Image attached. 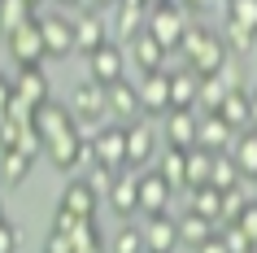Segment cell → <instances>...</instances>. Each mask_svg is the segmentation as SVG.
Returning <instances> with one entry per match:
<instances>
[{
    "label": "cell",
    "mask_w": 257,
    "mask_h": 253,
    "mask_svg": "<svg viewBox=\"0 0 257 253\" xmlns=\"http://www.w3.org/2000/svg\"><path fill=\"white\" fill-rule=\"evenodd\" d=\"M227 57H231V48H227V40L222 35H205V44L196 48V57L188 61V70H196L201 79H214V74H222V66H227Z\"/></svg>",
    "instance_id": "cell-16"
},
{
    "label": "cell",
    "mask_w": 257,
    "mask_h": 253,
    "mask_svg": "<svg viewBox=\"0 0 257 253\" xmlns=\"http://www.w3.org/2000/svg\"><path fill=\"white\" fill-rule=\"evenodd\" d=\"M222 9H227L231 22H240V27L257 31V0H222Z\"/></svg>",
    "instance_id": "cell-36"
},
{
    "label": "cell",
    "mask_w": 257,
    "mask_h": 253,
    "mask_svg": "<svg viewBox=\"0 0 257 253\" xmlns=\"http://www.w3.org/2000/svg\"><path fill=\"white\" fill-rule=\"evenodd\" d=\"M40 27H44V44H48V57H70L79 53L74 48V14H40Z\"/></svg>",
    "instance_id": "cell-10"
},
{
    "label": "cell",
    "mask_w": 257,
    "mask_h": 253,
    "mask_svg": "<svg viewBox=\"0 0 257 253\" xmlns=\"http://www.w3.org/2000/svg\"><path fill=\"white\" fill-rule=\"evenodd\" d=\"M240 227H244V231H248V240H253V244H257V201H248V210H244Z\"/></svg>",
    "instance_id": "cell-44"
},
{
    "label": "cell",
    "mask_w": 257,
    "mask_h": 253,
    "mask_svg": "<svg viewBox=\"0 0 257 253\" xmlns=\"http://www.w3.org/2000/svg\"><path fill=\"white\" fill-rule=\"evenodd\" d=\"M14 88H18V96H22L27 105H35V109H40L44 101H53V96H48V74H44L40 66H18Z\"/></svg>",
    "instance_id": "cell-21"
},
{
    "label": "cell",
    "mask_w": 257,
    "mask_h": 253,
    "mask_svg": "<svg viewBox=\"0 0 257 253\" xmlns=\"http://www.w3.org/2000/svg\"><path fill=\"white\" fill-rule=\"evenodd\" d=\"M253 253H257V249H253Z\"/></svg>",
    "instance_id": "cell-54"
},
{
    "label": "cell",
    "mask_w": 257,
    "mask_h": 253,
    "mask_svg": "<svg viewBox=\"0 0 257 253\" xmlns=\"http://www.w3.org/2000/svg\"><path fill=\"white\" fill-rule=\"evenodd\" d=\"M196 127H201V109H170L162 114V144L166 148H196Z\"/></svg>",
    "instance_id": "cell-5"
},
{
    "label": "cell",
    "mask_w": 257,
    "mask_h": 253,
    "mask_svg": "<svg viewBox=\"0 0 257 253\" xmlns=\"http://www.w3.org/2000/svg\"><path fill=\"white\" fill-rule=\"evenodd\" d=\"M0 223H5V201H0Z\"/></svg>",
    "instance_id": "cell-50"
},
{
    "label": "cell",
    "mask_w": 257,
    "mask_h": 253,
    "mask_svg": "<svg viewBox=\"0 0 257 253\" xmlns=\"http://www.w3.org/2000/svg\"><path fill=\"white\" fill-rule=\"evenodd\" d=\"M244 210H248V184L231 188V192H222V223H240ZM218 223V227H222Z\"/></svg>",
    "instance_id": "cell-34"
},
{
    "label": "cell",
    "mask_w": 257,
    "mask_h": 253,
    "mask_svg": "<svg viewBox=\"0 0 257 253\" xmlns=\"http://www.w3.org/2000/svg\"><path fill=\"white\" fill-rule=\"evenodd\" d=\"M87 5H92V9H100V14H109V9H118L122 0H87Z\"/></svg>",
    "instance_id": "cell-46"
},
{
    "label": "cell",
    "mask_w": 257,
    "mask_h": 253,
    "mask_svg": "<svg viewBox=\"0 0 257 253\" xmlns=\"http://www.w3.org/2000/svg\"><path fill=\"white\" fill-rule=\"evenodd\" d=\"M40 14L31 0H0V31L9 35V31H18L22 22H31V18Z\"/></svg>",
    "instance_id": "cell-29"
},
{
    "label": "cell",
    "mask_w": 257,
    "mask_h": 253,
    "mask_svg": "<svg viewBox=\"0 0 257 253\" xmlns=\"http://www.w3.org/2000/svg\"><path fill=\"white\" fill-rule=\"evenodd\" d=\"M153 5H166V0H153Z\"/></svg>",
    "instance_id": "cell-52"
},
{
    "label": "cell",
    "mask_w": 257,
    "mask_h": 253,
    "mask_svg": "<svg viewBox=\"0 0 257 253\" xmlns=\"http://www.w3.org/2000/svg\"><path fill=\"white\" fill-rule=\"evenodd\" d=\"M144 31H149V9H140V5H118L113 9V40L118 44H131Z\"/></svg>",
    "instance_id": "cell-20"
},
{
    "label": "cell",
    "mask_w": 257,
    "mask_h": 253,
    "mask_svg": "<svg viewBox=\"0 0 257 253\" xmlns=\"http://www.w3.org/2000/svg\"><path fill=\"white\" fill-rule=\"evenodd\" d=\"M35 122V118H31ZM22 131H27V122L18 118H0V153H9V148H22Z\"/></svg>",
    "instance_id": "cell-38"
},
{
    "label": "cell",
    "mask_w": 257,
    "mask_h": 253,
    "mask_svg": "<svg viewBox=\"0 0 257 253\" xmlns=\"http://www.w3.org/2000/svg\"><path fill=\"white\" fill-rule=\"evenodd\" d=\"M231 157H235L240 175L253 184V179H257V127H248V131L235 135V144H231Z\"/></svg>",
    "instance_id": "cell-24"
},
{
    "label": "cell",
    "mask_w": 257,
    "mask_h": 253,
    "mask_svg": "<svg viewBox=\"0 0 257 253\" xmlns=\"http://www.w3.org/2000/svg\"><path fill=\"white\" fill-rule=\"evenodd\" d=\"M44 253H74V244H70V236H66V231H57V227H53V236H48Z\"/></svg>",
    "instance_id": "cell-42"
},
{
    "label": "cell",
    "mask_w": 257,
    "mask_h": 253,
    "mask_svg": "<svg viewBox=\"0 0 257 253\" xmlns=\"http://www.w3.org/2000/svg\"><path fill=\"white\" fill-rule=\"evenodd\" d=\"M5 40H9V53H14V61H18V66H40L44 57H48V44H44L40 14L31 18V22H22L18 31H9Z\"/></svg>",
    "instance_id": "cell-3"
},
{
    "label": "cell",
    "mask_w": 257,
    "mask_h": 253,
    "mask_svg": "<svg viewBox=\"0 0 257 253\" xmlns=\"http://www.w3.org/2000/svg\"><path fill=\"white\" fill-rule=\"evenodd\" d=\"M162 153V131L153 127L149 118H136L126 122V166L131 171H149Z\"/></svg>",
    "instance_id": "cell-1"
},
{
    "label": "cell",
    "mask_w": 257,
    "mask_h": 253,
    "mask_svg": "<svg viewBox=\"0 0 257 253\" xmlns=\"http://www.w3.org/2000/svg\"><path fill=\"white\" fill-rule=\"evenodd\" d=\"M253 188H257V179H253Z\"/></svg>",
    "instance_id": "cell-53"
},
{
    "label": "cell",
    "mask_w": 257,
    "mask_h": 253,
    "mask_svg": "<svg viewBox=\"0 0 257 253\" xmlns=\"http://www.w3.org/2000/svg\"><path fill=\"white\" fill-rule=\"evenodd\" d=\"M83 179H87V184H92L96 192H100V197H109V188H113V179H118V171H109V166H100V161H92Z\"/></svg>",
    "instance_id": "cell-39"
},
{
    "label": "cell",
    "mask_w": 257,
    "mask_h": 253,
    "mask_svg": "<svg viewBox=\"0 0 257 253\" xmlns=\"http://www.w3.org/2000/svg\"><path fill=\"white\" fill-rule=\"evenodd\" d=\"M205 35H209V27H201V22H188V31H183V40H179V48H175L179 66H188L192 57H196V48L205 44Z\"/></svg>",
    "instance_id": "cell-35"
},
{
    "label": "cell",
    "mask_w": 257,
    "mask_h": 253,
    "mask_svg": "<svg viewBox=\"0 0 257 253\" xmlns=\"http://www.w3.org/2000/svg\"><path fill=\"white\" fill-rule=\"evenodd\" d=\"M248 105H253V127H257V88L248 92Z\"/></svg>",
    "instance_id": "cell-47"
},
{
    "label": "cell",
    "mask_w": 257,
    "mask_h": 253,
    "mask_svg": "<svg viewBox=\"0 0 257 253\" xmlns=\"http://www.w3.org/2000/svg\"><path fill=\"white\" fill-rule=\"evenodd\" d=\"M235 135H240V131H235L222 114H201V127H196V148H209V153H231Z\"/></svg>",
    "instance_id": "cell-13"
},
{
    "label": "cell",
    "mask_w": 257,
    "mask_h": 253,
    "mask_svg": "<svg viewBox=\"0 0 257 253\" xmlns=\"http://www.w3.org/2000/svg\"><path fill=\"white\" fill-rule=\"evenodd\" d=\"M70 109L79 122H105L109 109H105V83H96L92 74L83 83H74V96H70Z\"/></svg>",
    "instance_id": "cell-9"
},
{
    "label": "cell",
    "mask_w": 257,
    "mask_h": 253,
    "mask_svg": "<svg viewBox=\"0 0 257 253\" xmlns=\"http://www.w3.org/2000/svg\"><path fill=\"white\" fill-rule=\"evenodd\" d=\"M227 96H231V88L222 83V74H214V79H201V105H196V109H201V114H218Z\"/></svg>",
    "instance_id": "cell-32"
},
{
    "label": "cell",
    "mask_w": 257,
    "mask_h": 253,
    "mask_svg": "<svg viewBox=\"0 0 257 253\" xmlns=\"http://www.w3.org/2000/svg\"><path fill=\"white\" fill-rule=\"evenodd\" d=\"M9 105H14V83L0 79V118H9Z\"/></svg>",
    "instance_id": "cell-45"
},
{
    "label": "cell",
    "mask_w": 257,
    "mask_h": 253,
    "mask_svg": "<svg viewBox=\"0 0 257 253\" xmlns=\"http://www.w3.org/2000/svg\"><path fill=\"white\" fill-rule=\"evenodd\" d=\"M109 210L118 214V218H136L140 214V171L136 175H126L118 171V179H113V188H109Z\"/></svg>",
    "instance_id": "cell-17"
},
{
    "label": "cell",
    "mask_w": 257,
    "mask_h": 253,
    "mask_svg": "<svg viewBox=\"0 0 257 253\" xmlns=\"http://www.w3.org/2000/svg\"><path fill=\"white\" fill-rule=\"evenodd\" d=\"M218 231H222V240H227V249H231V253H253V249H257V244L248 240V231H244L240 223H222Z\"/></svg>",
    "instance_id": "cell-37"
},
{
    "label": "cell",
    "mask_w": 257,
    "mask_h": 253,
    "mask_svg": "<svg viewBox=\"0 0 257 253\" xmlns=\"http://www.w3.org/2000/svg\"><path fill=\"white\" fill-rule=\"evenodd\" d=\"M18 249H22V231L5 218V223H0V253H18Z\"/></svg>",
    "instance_id": "cell-40"
},
{
    "label": "cell",
    "mask_w": 257,
    "mask_h": 253,
    "mask_svg": "<svg viewBox=\"0 0 257 253\" xmlns=\"http://www.w3.org/2000/svg\"><path fill=\"white\" fill-rule=\"evenodd\" d=\"M248 92H253V88H248ZM248 92H231L227 101H222V109H218V114H222L235 131H248V127H253V105H248Z\"/></svg>",
    "instance_id": "cell-27"
},
{
    "label": "cell",
    "mask_w": 257,
    "mask_h": 253,
    "mask_svg": "<svg viewBox=\"0 0 257 253\" xmlns=\"http://www.w3.org/2000/svg\"><path fill=\"white\" fill-rule=\"evenodd\" d=\"M109 253H149V244H144V227L122 223L118 236H113V244H109Z\"/></svg>",
    "instance_id": "cell-33"
},
{
    "label": "cell",
    "mask_w": 257,
    "mask_h": 253,
    "mask_svg": "<svg viewBox=\"0 0 257 253\" xmlns=\"http://www.w3.org/2000/svg\"><path fill=\"white\" fill-rule=\"evenodd\" d=\"M170 197H175V188L166 184V175L157 166L140 171V214H166L170 210Z\"/></svg>",
    "instance_id": "cell-11"
},
{
    "label": "cell",
    "mask_w": 257,
    "mask_h": 253,
    "mask_svg": "<svg viewBox=\"0 0 257 253\" xmlns=\"http://www.w3.org/2000/svg\"><path fill=\"white\" fill-rule=\"evenodd\" d=\"M192 253H231V249H227V240H222V231H214V236L205 240V244H196Z\"/></svg>",
    "instance_id": "cell-43"
},
{
    "label": "cell",
    "mask_w": 257,
    "mask_h": 253,
    "mask_svg": "<svg viewBox=\"0 0 257 253\" xmlns=\"http://www.w3.org/2000/svg\"><path fill=\"white\" fill-rule=\"evenodd\" d=\"M188 210L205 214L209 223H222V188L205 184V188H188Z\"/></svg>",
    "instance_id": "cell-25"
},
{
    "label": "cell",
    "mask_w": 257,
    "mask_h": 253,
    "mask_svg": "<svg viewBox=\"0 0 257 253\" xmlns=\"http://www.w3.org/2000/svg\"><path fill=\"white\" fill-rule=\"evenodd\" d=\"M31 5H35V9H40V5H44V0H31Z\"/></svg>",
    "instance_id": "cell-51"
},
{
    "label": "cell",
    "mask_w": 257,
    "mask_h": 253,
    "mask_svg": "<svg viewBox=\"0 0 257 253\" xmlns=\"http://www.w3.org/2000/svg\"><path fill=\"white\" fill-rule=\"evenodd\" d=\"M122 5H140V9H153V0H122Z\"/></svg>",
    "instance_id": "cell-48"
},
{
    "label": "cell",
    "mask_w": 257,
    "mask_h": 253,
    "mask_svg": "<svg viewBox=\"0 0 257 253\" xmlns=\"http://www.w3.org/2000/svg\"><path fill=\"white\" fill-rule=\"evenodd\" d=\"M126 57L136 61L140 74H153V70H166V61H170V48H166L153 31H144V35H136V40L126 44Z\"/></svg>",
    "instance_id": "cell-12"
},
{
    "label": "cell",
    "mask_w": 257,
    "mask_h": 253,
    "mask_svg": "<svg viewBox=\"0 0 257 253\" xmlns=\"http://www.w3.org/2000/svg\"><path fill=\"white\" fill-rule=\"evenodd\" d=\"M144 244L149 253H175L179 249V218L166 214H144Z\"/></svg>",
    "instance_id": "cell-14"
},
{
    "label": "cell",
    "mask_w": 257,
    "mask_h": 253,
    "mask_svg": "<svg viewBox=\"0 0 257 253\" xmlns=\"http://www.w3.org/2000/svg\"><path fill=\"white\" fill-rule=\"evenodd\" d=\"M153 166L166 175V184H170V188H188V153H183V148H162Z\"/></svg>",
    "instance_id": "cell-26"
},
{
    "label": "cell",
    "mask_w": 257,
    "mask_h": 253,
    "mask_svg": "<svg viewBox=\"0 0 257 253\" xmlns=\"http://www.w3.org/2000/svg\"><path fill=\"white\" fill-rule=\"evenodd\" d=\"M140 101H144V118H162L170 114V70H153L140 79Z\"/></svg>",
    "instance_id": "cell-15"
},
{
    "label": "cell",
    "mask_w": 257,
    "mask_h": 253,
    "mask_svg": "<svg viewBox=\"0 0 257 253\" xmlns=\"http://www.w3.org/2000/svg\"><path fill=\"white\" fill-rule=\"evenodd\" d=\"M31 166H35V153H27V148L0 153V184L5 188H22L31 179Z\"/></svg>",
    "instance_id": "cell-22"
},
{
    "label": "cell",
    "mask_w": 257,
    "mask_h": 253,
    "mask_svg": "<svg viewBox=\"0 0 257 253\" xmlns=\"http://www.w3.org/2000/svg\"><path fill=\"white\" fill-rule=\"evenodd\" d=\"M218 35L227 40V48H231V53H235V57H248V53H253V48H257V31L240 27V22H231V18H227V22H222V31H218Z\"/></svg>",
    "instance_id": "cell-30"
},
{
    "label": "cell",
    "mask_w": 257,
    "mask_h": 253,
    "mask_svg": "<svg viewBox=\"0 0 257 253\" xmlns=\"http://www.w3.org/2000/svg\"><path fill=\"white\" fill-rule=\"evenodd\" d=\"M214 157L209 148H188V188H205L214 184Z\"/></svg>",
    "instance_id": "cell-28"
},
{
    "label": "cell",
    "mask_w": 257,
    "mask_h": 253,
    "mask_svg": "<svg viewBox=\"0 0 257 253\" xmlns=\"http://www.w3.org/2000/svg\"><path fill=\"white\" fill-rule=\"evenodd\" d=\"M100 44H109V18L100 14V9H74V48H79L83 57H92Z\"/></svg>",
    "instance_id": "cell-6"
},
{
    "label": "cell",
    "mask_w": 257,
    "mask_h": 253,
    "mask_svg": "<svg viewBox=\"0 0 257 253\" xmlns=\"http://www.w3.org/2000/svg\"><path fill=\"white\" fill-rule=\"evenodd\" d=\"M126 44H118V40H109V44H100L92 57H87V74H92L96 83H118V79H126Z\"/></svg>",
    "instance_id": "cell-4"
},
{
    "label": "cell",
    "mask_w": 257,
    "mask_h": 253,
    "mask_svg": "<svg viewBox=\"0 0 257 253\" xmlns=\"http://www.w3.org/2000/svg\"><path fill=\"white\" fill-rule=\"evenodd\" d=\"M214 231H218V223H209V218L196 214V210H183V218H179V244H188V249L205 244Z\"/></svg>",
    "instance_id": "cell-23"
},
{
    "label": "cell",
    "mask_w": 257,
    "mask_h": 253,
    "mask_svg": "<svg viewBox=\"0 0 257 253\" xmlns=\"http://www.w3.org/2000/svg\"><path fill=\"white\" fill-rule=\"evenodd\" d=\"M175 5H179L188 18H201V14H209V9H214L218 0H175Z\"/></svg>",
    "instance_id": "cell-41"
},
{
    "label": "cell",
    "mask_w": 257,
    "mask_h": 253,
    "mask_svg": "<svg viewBox=\"0 0 257 253\" xmlns=\"http://www.w3.org/2000/svg\"><path fill=\"white\" fill-rule=\"evenodd\" d=\"M105 109H109V118L113 122H136L144 118V101H140V83H109L105 88Z\"/></svg>",
    "instance_id": "cell-8"
},
{
    "label": "cell",
    "mask_w": 257,
    "mask_h": 253,
    "mask_svg": "<svg viewBox=\"0 0 257 253\" xmlns=\"http://www.w3.org/2000/svg\"><path fill=\"white\" fill-rule=\"evenodd\" d=\"M92 161L109 171H126V122H100L92 135Z\"/></svg>",
    "instance_id": "cell-2"
},
{
    "label": "cell",
    "mask_w": 257,
    "mask_h": 253,
    "mask_svg": "<svg viewBox=\"0 0 257 253\" xmlns=\"http://www.w3.org/2000/svg\"><path fill=\"white\" fill-rule=\"evenodd\" d=\"M240 184H248L240 175V166H235V157L231 153H218L214 157V188H222V192H231V188H240Z\"/></svg>",
    "instance_id": "cell-31"
},
{
    "label": "cell",
    "mask_w": 257,
    "mask_h": 253,
    "mask_svg": "<svg viewBox=\"0 0 257 253\" xmlns=\"http://www.w3.org/2000/svg\"><path fill=\"white\" fill-rule=\"evenodd\" d=\"M149 31L166 44V48H170V53H175L179 40H183V31H188V14L179 9L175 0H166V5H153V9H149Z\"/></svg>",
    "instance_id": "cell-7"
},
{
    "label": "cell",
    "mask_w": 257,
    "mask_h": 253,
    "mask_svg": "<svg viewBox=\"0 0 257 253\" xmlns=\"http://www.w3.org/2000/svg\"><path fill=\"white\" fill-rule=\"evenodd\" d=\"M57 5H61V9H79L83 0H57Z\"/></svg>",
    "instance_id": "cell-49"
},
{
    "label": "cell",
    "mask_w": 257,
    "mask_h": 253,
    "mask_svg": "<svg viewBox=\"0 0 257 253\" xmlns=\"http://www.w3.org/2000/svg\"><path fill=\"white\" fill-rule=\"evenodd\" d=\"M201 105V74L188 66L170 70V109H196Z\"/></svg>",
    "instance_id": "cell-18"
},
{
    "label": "cell",
    "mask_w": 257,
    "mask_h": 253,
    "mask_svg": "<svg viewBox=\"0 0 257 253\" xmlns=\"http://www.w3.org/2000/svg\"><path fill=\"white\" fill-rule=\"evenodd\" d=\"M96 201H100V192L87 179H70L61 188V210H70L74 218H96Z\"/></svg>",
    "instance_id": "cell-19"
}]
</instances>
